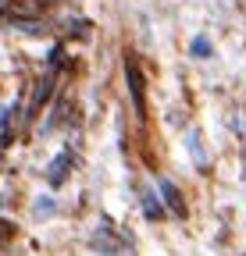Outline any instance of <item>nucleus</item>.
<instances>
[{
	"label": "nucleus",
	"instance_id": "obj_2",
	"mask_svg": "<svg viewBox=\"0 0 246 256\" xmlns=\"http://www.w3.org/2000/svg\"><path fill=\"white\" fill-rule=\"evenodd\" d=\"M161 192H164V203L171 206L175 217H186V203H182V192L171 185V182H161Z\"/></svg>",
	"mask_w": 246,
	"mask_h": 256
},
{
	"label": "nucleus",
	"instance_id": "obj_3",
	"mask_svg": "<svg viewBox=\"0 0 246 256\" xmlns=\"http://www.w3.org/2000/svg\"><path fill=\"white\" fill-rule=\"evenodd\" d=\"M68 164H72V153L65 150V153H61V156L54 160V164H50V182H54V185H61V182H65V174H68Z\"/></svg>",
	"mask_w": 246,
	"mask_h": 256
},
{
	"label": "nucleus",
	"instance_id": "obj_6",
	"mask_svg": "<svg viewBox=\"0 0 246 256\" xmlns=\"http://www.w3.org/2000/svg\"><path fill=\"white\" fill-rule=\"evenodd\" d=\"M193 54L207 57V54H210V43H207V40H193Z\"/></svg>",
	"mask_w": 246,
	"mask_h": 256
},
{
	"label": "nucleus",
	"instance_id": "obj_7",
	"mask_svg": "<svg viewBox=\"0 0 246 256\" xmlns=\"http://www.w3.org/2000/svg\"><path fill=\"white\" fill-rule=\"evenodd\" d=\"M47 57H50V64H54V68H61V60H65V50H61V46H54Z\"/></svg>",
	"mask_w": 246,
	"mask_h": 256
},
{
	"label": "nucleus",
	"instance_id": "obj_5",
	"mask_svg": "<svg viewBox=\"0 0 246 256\" xmlns=\"http://www.w3.org/2000/svg\"><path fill=\"white\" fill-rule=\"evenodd\" d=\"M143 206H146V217H150V220H157V217H161V206H157V200H153V196H146Z\"/></svg>",
	"mask_w": 246,
	"mask_h": 256
},
{
	"label": "nucleus",
	"instance_id": "obj_4",
	"mask_svg": "<svg viewBox=\"0 0 246 256\" xmlns=\"http://www.w3.org/2000/svg\"><path fill=\"white\" fill-rule=\"evenodd\" d=\"M50 92H54V78L47 75V78H40L36 82V96H33V110H40L47 100H50Z\"/></svg>",
	"mask_w": 246,
	"mask_h": 256
},
{
	"label": "nucleus",
	"instance_id": "obj_1",
	"mask_svg": "<svg viewBox=\"0 0 246 256\" xmlns=\"http://www.w3.org/2000/svg\"><path fill=\"white\" fill-rule=\"evenodd\" d=\"M125 75H129V89H132L136 114L143 118V114H146V86H143V75H139V68H136V60H132V57H129V64H125Z\"/></svg>",
	"mask_w": 246,
	"mask_h": 256
}]
</instances>
